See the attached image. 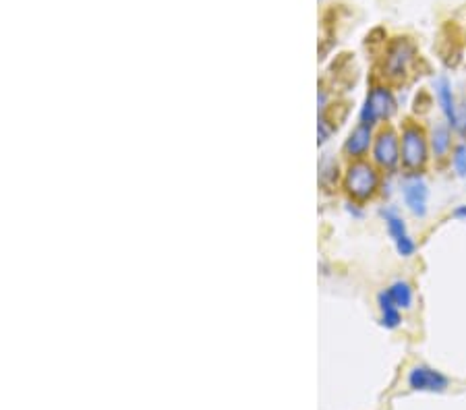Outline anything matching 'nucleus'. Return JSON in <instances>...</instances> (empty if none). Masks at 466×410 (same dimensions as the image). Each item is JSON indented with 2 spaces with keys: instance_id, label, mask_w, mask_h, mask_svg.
Masks as SVG:
<instances>
[{
  "instance_id": "9d476101",
  "label": "nucleus",
  "mask_w": 466,
  "mask_h": 410,
  "mask_svg": "<svg viewBox=\"0 0 466 410\" xmlns=\"http://www.w3.org/2000/svg\"><path fill=\"white\" fill-rule=\"evenodd\" d=\"M369 145H371V126L359 125L350 133V137L346 139L344 152L352 158H361V156L367 154Z\"/></svg>"
},
{
  "instance_id": "423d86ee",
  "label": "nucleus",
  "mask_w": 466,
  "mask_h": 410,
  "mask_svg": "<svg viewBox=\"0 0 466 410\" xmlns=\"http://www.w3.org/2000/svg\"><path fill=\"white\" fill-rule=\"evenodd\" d=\"M402 197L406 207L419 216V218H425L427 214V199H429V189L427 185L419 179V176H412L410 181H406L402 185Z\"/></svg>"
},
{
  "instance_id": "20e7f679",
  "label": "nucleus",
  "mask_w": 466,
  "mask_h": 410,
  "mask_svg": "<svg viewBox=\"0 0 466 410\" xmlns=\"http://www.w3.org/2000/svg\"><path fill=\"white\" fill-rule=\"evenodd\" d=\"M406 383L412 392H429V394H441L450 387V378L443 375L429 365H414L408 371Z\"/></svg>"
},
{
  "instance_id": "9b49d317",
  "label": "nucleus",
  "mask_w": 466,
  "mask_h": 410,
  "mask_svg": "<svg viewBox=\"0 0 466 410\" xmlns=\"http://www.w3.org/2000/svg\"><path fill=\"white\" fill-rule=\"evenodd\" d=\"M377 305H379V323L386 327V330H396L398 325H400V321H402V317H400V309L394 305V301L390 299V294H388V290H383V292H379V296H377Z\"/></svg>"
},
{
  "instance_id": "39448f33",
  "label": "nucleus",
  "mask_w": 466,
  "mask_h": 410,
  "mask_svg": "<svg viewBox=\"0 0 466 410\" xmlns=\"http://www.w3.org/2000/svg\"><path fill=\"white\" fill-rule=\"evenodd\" d=\"M373 159L386 170H392V168L398 166V162H400V143H398V137L392 128H386L377 135V139L373 143Z\"/></svg>"
},
{
  "instance_id": "f8f14e48",
  "label": "nucleus",
  "mask_w": 466,
  "mask_h": 410,
  "mask_svg": "<svg viewBox=\"0 0 466 410\" xmlns=\"http://www.w3.org/2000/svg\"><path fill=\"white\" fill-rule=\"evenodd\" d=\"M450 145H452L450 128L443 125H435L431 131V150H434L435 158H443L448 154Z\"/></svg>"
},
{
  "instance_id": "2eb2a0df",
  "label": "nucleus",
  "mask_w": 466,
  "mask_h": 410,
  "mask_svg": "<svg viewBox=\"0 0 466 410\" xmlns=\"http://www.w3.org/2000/svg\"><path fill=\"white\" fill-rule=\"evenodd\" d=\"M330 133H332V126H328V121H325V119H319V143L328 141Z\"/></svg>"
},
{
  "instance_id": "6e6552de",
  "label": "nucleus",
  "mask_w": 466,
  "mask_h": 410,
  "mask_svg": "<svg viewBox=\"0 0 466 410\" xmlns=\"http://www.w3.org/2000/svg\"><path fill=\"white\" fill-rule=\"evenodd\" d=\"M412 54H414V50H412L410 42H406V40L394 42L390 46V50H388V56H386V71H388V75L390 77H402L406 66L412 61Z\"/></svg>"
},
{
  "instance_id": "ddd939ff",
  "label": "nucleus",
  "mask_w": 466,
  "mask_h": 410,
  "mask_svg": "<svg viewBox=\"0 0 466 410\" xmlns=\"http://www.w3.org/2000/svg\"><path fill=\"white\" fill-rule=\"evenodd\" d=\"M388 294L398 309H408L412 305V288L408 286V282H402V280L394 282L388 288Z\"/></svg>"
},
{
  "instance_id": "f257e3e1",
  "label": "nucleus",
  "mask_w": 466,
  "mask_h": 410,
  "mask_svg": "<svg viewBox=\"0 0 466 410\" xmlns=\"http://www.w3.org/2000/svg\"><path fill=\"white\" fill-rule=\"evenodd\" d=\"M427 154H429V145H427V137H425L423 128L417 125L404 126L402 152H400L404 168L412 170V172L425 168L427 158H429Z\"/></svg>"
},
{
  "instance_id": "dca6fc26",
  "label": "nucleus",
  "mask_w": 466,
  "mask_h": 410,
  "mask_svg": "<svg viewBox=\"0 0 466 410\" xmlns=\"http://www.w3.org/2000/svg\"><path fill=\"white\" fill-rule=\"evenodd\" d=\"M456 128L462 133V137H466V108L458 110V126Z\"/></svg>"
},
{
  "instance_id": "f3484780",
  "label": "nucleus",
  "mask_w": 466,
  "mask_h": 410,
  "mask_svg": "<svg viewBox=\"0 0 466 410\" xmlns=\"http://www.w3.org/2000/svg\"><path fill=\"white\" fill-rule=\"evenodd\" d=\"M452 216H454L456 220H466V205H458V207L452 212Z\"/></svg>"
},
{
  "instance_id": "4468645a",
  "label": "nucleus",
  "mask_w": 466,
  "mask_h": 410,
  "mask_svg": "<svg viewBox=\"0 0 466 410\" xmlns=\"http://www.w3.org/2000/svg\"><path fill=\"white\" fill-rule=\"evenodd\" d=\"M454 168H456V172H458V176H466V143H460V145H456V150H454Z\"/></svg>"
},
{
  "instance_id": "7ed1b4c3",
  "label": "nucleus",
  "mask_w": 466,
  "mask_h": 410,
  "mask_svg": "<svg viewBox=\"0 0 466 410\" xmlns=\"http://www.w3.org/2000/svg\"><path fill=\"white\" fill-rule=\"evenodd\" d=\"M394 112H396V100L392 92L386 88H373L361 108V125H377L379 121H388L390 116H394Z\"/></svg>"
},
{
  "instance_id": "1a4fd4ad",
  "label": "nucleus",
  "mask_w": 466,
  "mask_h": 410,
  "mask_svg": "<svg viewBox=\"0 0 466 410\" xmlns=\"http://www.w3.org/2000/svg\"><path fill=\"white\" fill-rule=\"evenodd\" d=\"M435 95L439 102V108L448 121L450 126H458V108H456V100H454V92H452V83L448 81V77H439L434 83Z\"/></svg>"
},
{
  "instance_id": "0eeeda50",
  "label": "nucleus",
  "mask_w": 466,
  "mask_h": 410,
  "mask_svg": "<svg viewBox=\"0 0 466 410\" xmlns=\"http://www.w3.org/2000/svg\"><path fill=\"white\" fill-rule=\"evenodd\" d=\"M383 218H386L388 234L392 236V241L396 245V251L400 253L402 257H410L414 253V249H417V245L410 239V234L406 232V224H404L402 218L398 214H394V212H383Z\"/></svg>"
},
{
  "instance_id": "f03ea898",
  "label": "nucleus",
  "mask_w": 466,
  "mask_h": 410,
  "mask_svg": "<svg viewBox=\"0 0 466 410\" xmlns=\"http://www.w3.org/2000/svg\"><path fill=\"white\" fill-rule=\"evenodd\" d=\"M344 185L348 195H352L354 199L359 201H365L369 199L373 193L379 187V174L377 170L373 168L371 164L367 162H354L348 166L346 170V179H344Z\"/></svg>"
}]
</instances>
